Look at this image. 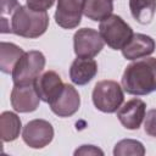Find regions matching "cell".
I'll return each mask as SVG.
<instances>
[{"label": "cell", "mask_w": 156, "mask_h": 156, "mask_svg": "<svg viewBox=\"0 0 156 156\" xmlns=\"http://www.w3.org/2000/svg\"><path fill=\"white\" fill-rule=\"evenodd\" d=\"M122 88L130 95L156 90V57H143L129 63L122 76Z\"/></svg>", "instance_id": "6da1fadb"}, {"label": "cell", "mask_w": 156, "mask_h": 156, "mask_svg": "<svg viewBox=\"0 0 156 156\" xmlns=\"http://www.w3.org/2000/svg\"><path fill=\"white\" fill-rule=\"evenodd\" d=\"M49 26L46 11H37L29 6H20L11 17V33L23 38H39Z\"/></svg>", "instance_id": "7a4b0ae2"}, {"label": "cell", "mask_w": 156, "mask_h": 156, "mask_svg": "<svg viewBox=\"0 0 156 156\" xmlns=\"http://www.w3.org/2000/svg\"><path fill=\"white\" fill-rule=\"evenodd\" d=\"M45 67V56L38 50L27 51L16 63L12 71V80L15 85L34 84Z\"/></svg>", "instance_id": "3957f363"}, {"label": "cell", "mask_w": 156, "mask_h": 156, "mask_svg": "<svg viewBox=\"0 0 156 156\" xmlns=\"http://www.w3.org/2000/svg\"><path fill=\"white\" fill-rule=\"evenodd\" d=\"M99 32L104 41L113 50H122L134 34L130 26L117 15H111L101 21Z\"/></svg>", "instance_id": "277c9868"}, {"label": "cell", "mask_w": 156, "mask_h": 156, "mask_svg": "<svg viewBox=\"0 0 156 156\" xmlns=\"http://www.w3.org/2000/svg\"><path fill=\"white\" fill-rule=\"evenodd\" d=\"M124 100L122 87L115 80L98 82L93 90V104L105 113L116 112Z\"/></svg>", "instance_id": "5b68a950"}, {"label": "cell", "mask_w": 156, "mask_h": 156, "mask_svg": "<svg viewBox=\"0 0 156 156\" xmlns=\"http://www.w3.org/2000/svg\"><path fill=\"white\" fill-rule=\"evenodd\" d=\"M105 41L100 32L93 28H82L74 33L73 46L77 57H95L104 48Z\"/></svg>", "instance_id": "8992f818"}, {"label": "cell", "mask_w": 156, "mask_h": 156, "mask_svg": "<svg viewBox=\"0 0 156 156\" xmlns=\"http://www.w3.org/2000/svg\"><path fill=\"white\" fill-rule=\"evenodd\" d=\"M54 138V128L45 119L29 121L22 132L23 141L32 149H41L51 143Z\"/></svg>", "instance_id": "52a82bcc"}, {"label": "cell", "mask_w": 156, "mask_h": 156, "mask_svg": "<svg viewBox=\"0 0 156 156\" xmlns=\"http://www.w3.org/2000/svg\"><path fill=\"white\" fill-rule=\"evenodd\" d=\"M84 2L85 0H57L55 12L56 23L65 29L78 27L83 15Z\"/></svg>", "instance_id": "ba28073f"}, {"label": "cell", "mask_w": 156, "mask_h": 156, "mask_svg": "<svg viewBox=\"0 0 156 156\" xmlns=\"http://www.w3.org/2000/svg\"><path fill=\"white\" fill-rule=\"evenodd\" d=\"M49 106L58 117H69L79 110L80 98L73 85L65 84L61 93L49 104Z\"/></svg>", "instance_id": "9c48e42d"}, {"label": "cell", "mask_w": 156, "mask_h": 156, "mask_svg": "<svg viewBox=\"0 0 156 156\" xmlns=\"http://www.w3.org/2000/svg\"><path fill=\"white\" fill-rule=\"evenodd\" d=\"M40 98L34 88V84L15 85L11 91V105L15 111L26 113L38 108Z\"/></svg>", "instance_id": "30bf717a"}, {"label": "cell", "mask_w": 156, "mask_h": 156, "mask_svg": "<svg viewBox=\"0 0 156 156\" xmlns=\"http://www.w3.org/2000/svg\"><path fill=\"white\" fill-rule=\"evenodd\" d=\"M146 104L140 99H132L117 110V117L122 126L127 129L134 130L140 127L145 118Z\"/></svg>", "instance_id": "8fae6325"}, {"label": "cell", "mask_w": 156, "mask_h": 156, "mask_svg": "<svg viewBox=\"0 0 156 156\" xmlns=\"http://www.w3.org/2000/svg\"><path fill=\"white\" fill-rule=\"evenodd\" d=\"M61 77L55 71H46L41 73L34 82V88L41 101L50 104L63 89Z\"/></svg>", "instance_id": "7c38bea8"}, {"label": "cell", "mask_w": 156, "mask_h": 156, "mask_svg": "<svg viewBox=\"0 0 156 156\" xmlns=\"http://www.w3.org/2000/svg\"><path fill=\"white\" fill-rule=\"evenodd\" d=\"M155 40L146 34H133L132 39L122 49V55L127 60H138L151 55L155 51Z\"/></svg>", "instance_id": "4fadbf2b"}, {"label": "cell", "mask_w": 156, "mask_h": 156, "mask_svg": "<svg viewBox=\"0 0 156 156\" xmlns=\"http://www.w3.org/2000/svg\"><path fill=\"white\" fill-rule=\"evenodd\" d=\"M98 73V63L94 58L77 57L69 68V78L77 85L89 83Z\"/></svg>", "instance_id": "5bb4252c"}, {"label": "cell", "mask_w": 156, "mask_h": 156, "mask_svg": "<svg viewBox=\"0 0 156 156\" xmlns=\"http://www.w3.org/2000/svg\"><path fill=\"white\" fill-rule=\"evenodd\" d=\"M24 51L16 44L1 41L0 43V69L6 74L12 73L16 63L18 62V60L22 57Z\"/></svg>", "instance_id": "9a60e30c"}, {"label": "cell", "mask_w": 156, "mask_h": 156, "mask_svg": "<svg viewBox=\"0 0 156 156\" xmlns=\"http://www.w3.org/2000/svg\"><path fill=\"white\" fill-rule=\"evenodd\" d=\"M21 119L20 117L10 111H5L0 116V135L4 143L13 141L18 138L21 132Z\"/></svg>", "instance_id": "2e32d148"}, {"label": "cell", "mask_w": 156, "mask_h": 156, "mask_svg": "<svg viewBox=\"0 0 156 156\" xmlns=\"http://www.w3.org/2000/svg\"><path fill=\"white\" fill-rule=\"evenodd\" d=\"M133 18L140 24H149L156 12V0H129Z\"/></svg>", "instance_id": "e0dca14e"}, {"label": "cell", "mask_w": 156, "mask_h": 156, "mask_svg": "<svg viewBox=\"0 0 156 156\" xmlns=\"http://www.w3.org/2000/svg\"><path fill=\"white\" fill-rule=\"evenodd\" d=\"M112 0H85L83 13L91 21H104L112 15Z\"/></svg>", "instance_id": "ac0fdd59"}, {"label": "cell", "mask_w": 156, "mask_h": 156, "mask_svg": "<svg viewBox=\"0 0 156 156\" xmlns=\"http://www.w3.org/2000/svg\"><path fill=\"white\" fill-rule=\"evenodd\" d=\"M113 155L115 156H126V155L143 156V155H145V147L138 140H134V139H123V140L118 141L115 145Z\"/></svg>", "instance_id": "d6986e66"}, {"label": "cell", "mask_w": 156, "mask_h": 156, "mask_svg": "<svg viewBox=\"0 0 156 156\" xmlns=\"http://www.w3.org/2000/svg\"><path fill=\"white\" fill-rule=\"evenodd\" d=\"M144 130L147 135L156 138V108H151L145 113Z\"/></svg>", "instance_id": "ffe728a7"}, {"label": "cell", "mask_w": 156, "mask_h": 156, "mask_svg": "<svg viewBox=\"0 0 156 156\" xmlns=\"http://www.w3.org/2000/svg\"><path fill=\"white\" fill-rule=\"evenodd\" d=\"M26 1H27V6L37 11H46L55 2V0H26Z\"/></svg>", "instance_id": "44dd1931"}, {"label": "cell", "mask_w": 156, "mask_h": 156, "mask_svg": "<svg viewBox=\"0 0 156 156\" xmlns=\"http://www.w3.org/2000/svg\"><path fill=\"white\" fill-rule=\"evenodd\" d=\"M0 1H1V17L5 15H10L12 17L15 11L21 6L17 0H0Z\"/></svg>", "instance_id": "7402d4cb"}, {"label": "cell", "mask_w": 156, "mask_h": 156, "mask_svg": "<svg viewBox=\"0 0 156 156\" xmlns=\"http://www.w3.org/2000/svg\"><path fill=\"white\" fill-rule=\"evenodd\" d=\"M74 155H104V151L94 145H82L74 151Z\"/></svg>", "instance_id": "603a6c76"}]
</instances>
